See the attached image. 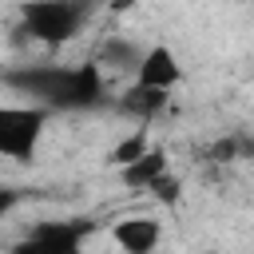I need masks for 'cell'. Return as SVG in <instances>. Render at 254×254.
<instances>
[{
    "mask_svg": "<svg viewBox=\"0 0 254 254\" xmlns=\"http://www.w3.org/2000/svg\"><path fill=\"white\" fill-rule=\"evenodd\" d=\"M111 242L127 254H151L159 242H163V222L155 214H131V218H119L111 222Z\"/></svg>",
    "mask_w": 254,
    "mask_h": 254,
    "instance_id": "5b68a950",
    "label": "cell"
},
{
    "mask_svg": "<svg viewBox=\"0 0 254 254\" xmlns=\"http://www.w3.org/2000/svg\"><path fill=\"white\" fill-rule=\"evenodd\" d=\"M147 147H151L147 131H131V135H123V139H119V143L107 151V167H115V171H119V167H127L131 159H139Z\"/></svg>",
    "mask_w": 254,
    "mask_h": 254,
    "instance_id": "9c48e42d",
    "label": "cell"
},
{
    "mask_svg": "<svg viewBox=\"0 0 254 254\" xmlns=\"http://www.w3.org/2000/svg\"><path fill=\"white\" fill-rule=\"evenodd\" d=\"M218 163H230L234 155H238V139H222V143H214V151H210Z\"/></svg>",
    "mask_w": 254,
    "mask_h": 254,
    "instance_id": "7c38bea8",
    "label": "cell"
},
{
    "mask_svg": "<svg viewBox=\"0 0 254 254\" xmlns=\"http://www.w3.org/2000/svg\"><path fill=\"white\" fill-rule=\"evenodd\" d=\"M52 115L44 103H0V159L32 163Z\"/></svg>",
    "mask_w": 254,
    "mask_h": 254,
    "instance_id": "3957f363",
    "label": "cell"
},
{
    "mask_svg": "<svg viewBox=\"0 0 254 254\" xmlns=\"http://www.w3.org/2000/svg\"><path fill=\"white\" fill-rule=\"evenodd\" d=\"M83 234H87L83 222H40V226L28 230L24 246H36V250H79Z\"/></svg>",
    "mask_w": 254,
    "mask_h": 254,
    "instance_id": "52a82bcc",
    "label": "cell"
},
{
    "mask_svg": "<svg viewBox=\"0 0 254 254\" xmlns=\"http://www.w3.org/2000/svg\"><path fill=\"white\" fill-rule=\"evenodd\" d=\"M147 194H151L159 206H175V202L183 198V179H179L175 171H163V175L147 187Z\"/></svg>",
    "mask_w": 254,
    "mask_h": 254,
    "instance_id": "30bf717a",
    "label": "cell"
},
{
    "mask_svg": "<svg viewBox=\"0 0 254 254\" xmlns=\"http://www.w3.org/2000/svg\"><path fill=\"white\" fill-rule=\"evenodd\" d=\"M4 83L16 87L20 95H32V103H44L52 111H91L107 99L99 64H75V67L32 64L24 71H8Z\"/></svg>",
    "mask_w": 254,
    "mask_h": 254,
    "instance_id": "6da1fadb",
    "label": "cell"
},
{
    "mask_svg": "<svg viewBox=\"0 0 254 254\" xmlns=\"http://www.w3.org/2000/svg\"><path fill=\"white\" fill-rule=\"evenodd\" d=\"M179 79H183V64H179V56L167 44H151L139 56V64H135V83L139 87H163V91H171Z\"/></svg>",
    "mask_w": 254,
    "mask_h": 254,
    "instance_id": "277c9868",
    "label": "cell"
},
{
    "mask_svg": "<svg viewBox=\"0 0 254 254\" xmlns=\"http://www.w3.org/2000/svg\"><path fill=\"white\" fill-rule=\"evenodd\" d=\"M20 198H24V194H20V187H8V183H0V222H4V218H8L16 206H20Z\"/></svg>",
    "mask_w": 254,
    "mask_h": 254,
    "instance_id": "8fae6325",
    "label": "cell"
},
{
    "mask_svg": "<svg viewBox=\"0 0 254 254\" xmlns=\"http://www.w3.org/2000/svg\"><path fill=\"white\" fill-rule=\"evenodd\" d=\"M143 0H107V8L115 12V16H123V12H131V8H139Z\"/></svg>",
    "mask_w": 254,
    "mask_h": 254,
    "instance_id": "4fadbf2b",
    "label": "cell"
},
{
    "mask_svg": "<svg viewBox=\"0 0 254 254\" xmlns=\"http://www.w3.org/2000/svg\"><path fill=\"white\" fill-rule=\"evenodd\" d=\"M95 0H24L20 4V32L44 48H64L87 24Z\"/></svg>",
    "mask_w": 254,
    "mask_h": 254,
    "instance_id": "7a4b0ae2",
    "label": "cell"
},
{
    "mask_svg": "<svg viewBox=\"0 0 254 254\" xmlns=\"http://www.w3.org/2000/svg\"><path fill=\"white\" fill-rule=\"evenodd\" d=\"M167 91L163 87H139V83H131L119 99H115V107L123 111V115H135V119H143V123H151L163 107H167Z\"/></svg>",
    "mask_w": 254,
    "mask_h": 254,
    "instance_id": "ba28073f",
    "label": "cell"
},
{
    "mask_svg": "<svg viewBox=\"0 0 254 254\" xmlns=\"http://www.w3.org/2000/svg\"><path fill=\"white\" fill-rule=\"evenodd\" d=\"M163 171H171V155H167V147H147L139 159H131L127 167H119V183L127 187V190H147Z\"/></svg>",
    "mask_w": 254,
    "mask_h": 254,
    "instance_id": "8992f818",
    "label": "cell"
}]
</instances>
